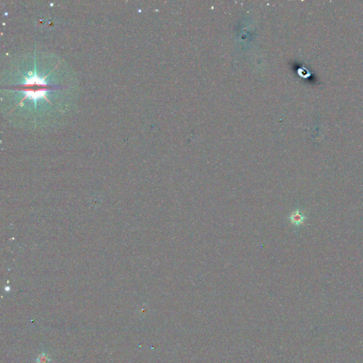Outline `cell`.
<instances>
[{
  "label": "cell",
  "mask_w": 363,
  "mask_h": 363,
  "mask_svg": "<svg viewBox=\"0 0 363 363\" xmlns=\"http://www.w3.org/2000/svg\"><path fill=\"white\" fill-rule=\"evenodd\" d=\"M52 359L47 352L43 351L36 357V363H51Z\"/></svg>",
  "instance_id": "1"
},
{
  "label": "cell",
  "mask_w": 363,
  "mask_h": 363,
  "mask_svg": "<svg viewBox=\"0 0 363 363\" xmlns=\"http://www.w3.org/2000/svg\"><path fill=\"white\" fill-rule=\"evenodd\" d=\"M292 220H293L294 223H301L303 221V219H304V217H303L300 214H294L293 216V217L292 218Z\"/></svg>",
  "instance_id": "2"
}]
</instances>
